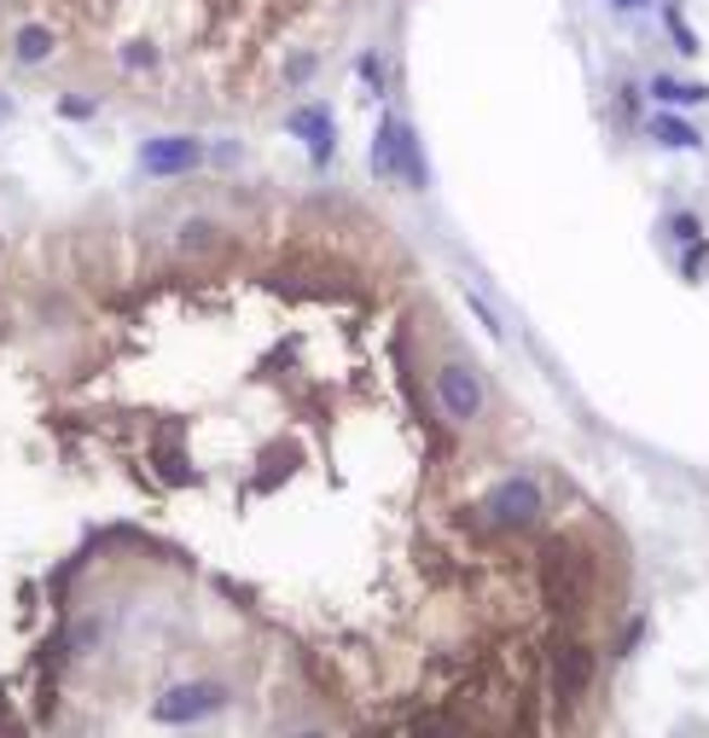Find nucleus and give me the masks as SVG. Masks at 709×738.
<instances>
[{
	"label": "nucleus",
	"instance_id": "a211bd4d",
	"mask_svg": "<svg viewBox=\"0 0 709 738\" xmlns=\"http://www.w3.org/2000/svg\"><path fill=\"white\" fill-rule=\"evenodd\" d=\"M704 267H709V239H698V245H686V257H681V274H686V279H698Z\"/></svg>",
	"mask_w": 709,
	"mask_h": 738
},
{
	"label": "nucleus",
	"instance_id": "412c9836",
	"mask_svg": "<svg viewBox=\"0 0 709 738\" xmlns=\"http://www.w3.org/2000/svg\"><path fill=\"white\" fill-rule=\"evenodd\" d=\"M297 738H326V733H297Z\"/></svg>",
	"mask_w": 709,
	"mask_h": 738
},
{
	"label": "nucleus",
	"instance_id": "20e7f679",
	"mask_svg": "<svg viewBox=\"0 0 709 738\" xmlns=\"http://www.w3.org/2000/svg\"><path fill=\"white\" fill-rule=\"evenodd\" d=\"M215 710H227V686L222 680H181L158 692L151 703V715L163 721V727H198V721H210Z\"/></svg>",
	"mask_w": 709,
	"mask_h": 738
},
{
	"label": "nucleus",
	"instance_id": "1a4fd4ad",
	"mask_svg": "<svg viewBox=\"0 0 709 738\" xmlns=\"http://www.w3.org/2000/svg\"><path fill=\"white\" fill-rule=\"evenodd\" d=\"M396 158H401V116L384 111L378 116V134H373V175L378 180H396Z\"/></svg>",
	"mask_w": 709,
	"mask_h": 738
},
{
	"label": "nucleus",
	"instance_id": "aec40b11",
	"mask_svg": "<svg viewBox=\"0 0 709 738\" xmlns=\"http://www.w3.org/2000/svg\"><path fill=\"white\" fill-rule=\"evenodd\" d=\"M605 7H611V12H651L657 0H605Z\"/></svg>",
	"mask_w": 709,
	"mask_h": 738
},
{
	"label": "nucleus",
	"instance_id": "9b49d317",
	"mask_svg": "<svg viewBox=\"0 0 709 738\" xmlns=\"http://www.w3.org/2000/svg\"><path fill=\"white\" fill-rule=\"evenodd\" d=\"M53 47H59V36L47 24H24L18 36H12V59H18V64H47V59H53Z\"/></svg>",
	"mask_w": 709,
	"mask_h": 738
},
{
	"label": "nucleus",
	"instance_id": "0eeeda50",
	"mask_svg": "<svg viewBox=\"0 0 709 738\" xmlns=\"http://www.w3.org/2000/svg\"><path fill=\"white\" fill-rule=\"evenodd\" d=\"M646 93H651V105H663V111L709 105V82H686V76H674V71H651L646 76Z\"/></svg>",
	"mask_w": 709,
	"mask_h": 738
},
{
	"label": "nucleus",
	"instance_id": "6ab92c4d",
	"mask_svg": "<svg viewBox=\"0 0 709 738\" xmlns=\"http://www.w3.org/2000/svg\"><path fill=\"white\" fill-rule=\"evenodd\" d=\"M314 64H320L314 53H309V59H291V76H285V82H291V88H302V82L314 76Z\"/></svg>",
	"mask_w": 709,
	"mask_h": 738
},
{
	"label": "nucleus",
	"instance_id": "f03ea898",
	"mask_svg": "<svg viewBox=\"0 0 709 738\" xmlns=\"http://www.w3.org/2000/svg\"><path fill=\"white\" fill-rule=\"evenodd\" d=\"M542 512H547V489L535 477H500L483 495V517L495 529H530V524H542Z\"/></svg>",
	"mask_w": 709,
	"mask_h": 738
},
{
	"label": "nucleus",
	"instance_id": "2eb2a0df",
	"mask_svg": "<svg viewBox=\"0 0 709 738\" xmlns=\"http://www.w3.org/2000/svg\"><path fill=\"white\" fill-rule=\"evenodd\" d=\"M354 71H361L366 93H384V59H378V47H366V53H361V64H354Z\"/></svg>",
	"mask_w": 709,
	"mask_h": 738
},
{
	"label": "nucleus",
	"instance_id": "7ed1b4c3",
	"mask_svg": "<svg viewBox=\"0 0 709 738\" xmlns=\"http://www.w3.org/2000/svg\"><path fill=\"white\" fill-rule=\"evenodd\" d=\"M204 163H210V140H198V134H151L140 146V175L151 180H181L204 170Z\"/></svg>",
	"mask_w": 709,
	"mask_h": 738
},
{
	"label": "nucleus",
	"instance_id": "6e6552de",
	"mask_svg": "<svg viewBox=\"0 0 709 738\" xmlns=\"http://www.w3.org/2000/svg\"><path fill=\"white\" fill-rule=\"evenodd\" d=\"M396 180H408L413 192H425L431 187V158H425V146H419V128L401 116V158H396Z\"/></svg>",
	"mask_w": 709,
	"mask_h": 738
},
{
	"label": "nucleus",
	"instance_id": "f3484780",
	"mask_svg": "<svg viewBox=\"0 0 709 738\" xmlns=\"http://www.w3.org/2000/svg\"><path fill=\"white\" fill-rule=\"evenodd\" d=\"M94 111H99V105H94L88 93H64V99H59V116H71V123H88Z\"/></svg>",
	"mask_w": 709,
	"mask_h": 738
},
{
	"label": "nucleus",
	"instance_id": "4468645a",
	"mask_svg": "<svg viewBox=\"0 0 709 738\" xmlns=\"http://www.w3.org/2000/svg\"><path fill=\"white\" fill-rule=\"evenodd\" d=\"M465 309H471V314H477V321H483V332H488V338H495V343L506 338V321H500V314H495V309H488V303H483V297H477V291H465Z\"/></svg>",
	"mask_w": 709,
	"mask_h": 738
},
{
	"label": "nucleus",
	"instance_id": "39448f33",
	"mask_svg": "<svg viewBox=\"0 0 709 738\" xmlns=\"http://www.w3.org/2000/svg\"><path fill=\"white\" fill-rule=\"evenodd\" d=\"M285 134L309 146L314 170H326V163L337 158V123H332V105H297L291 116H285Z\"/></svg>",
	"mask_w": 709,
	"mask_h": 738
},
{
	"label": "nucleus",
	"instance_id": "f8f14e48",
	"mask_svg": "<svg viewBox=\"0 0 709 738\" xmlns=\"http://www.w3.org/2000/svg\"><path fill=\"white\" fill-rule=\"evenodd\" d=\"M587 675H594V658H587V651H564L559 658V686L564 692H582Z\"/></svg>",
	"mask_w": 709,
	"mask_h": 738
},
{
	"label": "nucleus",
	"instance_id": "9d476101",
	"mask_svg": "<svg viewBox=\"0 0 709 738\" xmlns=\"http://www.w3.org/2000/svg\"><path fill=\"white\" fill-rule=\"evenodd\" d=\"M657 12H663V36H669L674 53H681V59H698L704 41H698V29L686 24V7H681V0H657Z\"/></svg>",
	"mask_w": 709,
	"mask_h": 738
},
{
	"label": "nucleus",
	"instance_id": "ddd939ff",
	"mask_svg": "<svg viewBox=\"0 0 709 738\" xmlns=\"http://www.w3.org/2000/svg\"><path fill=\"white\" fill-rule=\"evenodd\" d=\"M669 239H681V245H698V239H704V222H698V215H692V210H674V215H669Z\"/></svg>",
	"mask_w": 709,
	"mask_h": 738
},
{
	"label": "nucleus",
	"instance_id": "dca6fc26",
	"mask_svg": "<svg viewBox=\"0 0 709 738\" xmlns=\"http://www.w3.org/2000/svg\"><path fill=\"white\" fill-rule=\"evenodd\" d=\"M123 64H128V71H151V64H158V47H151V41H128Z\"/></svg>",
	"mask_w": 709,
	"mask_h": 738
},
{
	"label": "nucleus",
	"instance_id": "f257e3e1",
	"mask_svg": "<svg viewBox=\"0 0 709 738\" xmlns=\"http://www.w3.org/2000/svg\"><path fill=\"white\" fill-rule=\"evenodd\" d=\"M431 390H436V408H443L448 425H477L483 408H488V384H483V373H477L471 361H460V355L436 366Z\"/></svg>",
	"mask_w": 709,
	"mask_h": 738
},
{
	"label": "nucleus",
	"instance_id": "423d86ee",
	"mask_svg": "<svg viewBox=\"0 0 709 738\" xmlns=\"http://www.w3.org/2000/svg\"><path fill=\"white\" fill-rule=\"evenodd\" d=\"M646 134L663 146V152H704V128L692 123L686 111H663V105H657L646 116Z\"/></svg>",
	"mask_w": 709,
	"mask_h": 738
}]
</instances>
